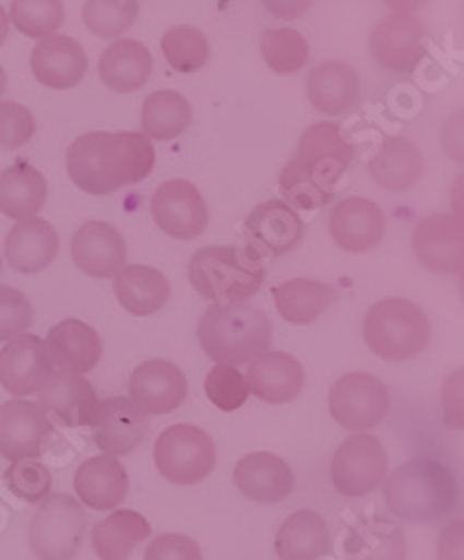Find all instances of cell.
<instances>
[{"label":"cell","instance_id":"6da1fadb","mask_svg":"<svg viewBox=\"0 0 464 560\" xmlns=\"http://www.w3.org/2000/svg\"><path fill=\"white\" fill-rule=\"evenodd\" d=\"M154 142L135 130H93L74 140L66 156L70 179L91 196H109L121 186L138 184L154 173Z\"/></svg>","mask_w":464,"mask_h":560},{"label":"cell","instance_id":"7a4b0ae2","mask_svg":"<svg viewBox=\"0 0 464 560\" xmlns=\"http://www.w3.org/2000/svg\"><path fill=\"white\" fill-rule=\"evenodd\" d=\"M356 156L340 124L323 121L305 130L295 156L278 175V186L293 210L316 212L337 194V184Z\"/></svg>","mask_w":464,"mask_h":560},{"label":"cell","instance_id":"3957f363","mask_svg":"<svg viewBox=\"0 0 464 560\" xmlns=\"http://www.w3.org/2000/svg\"><path fill=\"white\" fill-rule=\"evenodd\" d=\"M270 316L251 303L212 305L198 324L202 351L218 365L251 363L272 345Z\"/></svg>","mask_w":464,"mask_h":560},{"label":"cell","instance_id":"277c9868","mask_svg":"<svg viewBox=\"0 0 464 560\" xmlns=\"http://www.w3.org/2000/svg\"><path fill=\"white\" fill-rule=\"evenodd\" d=\"M385 505L397 518L432 524L449 516L457 505V481L439 460L416 458L388 477Z\"/></svg>","mask_w":464,"mask_h":560},{"label":"cell","instance_id":"5b68a950","mask_svg":"<svg viewBox=\"0 0 464 560\" xmlns=\"http://www.w3.org/2000/svg\"><path fill=\"white\" fill-rule=\"evenodd\" d=\"M189 279L204 301L245 303L263 287L265 264L249 247H202L191 256Z\"/></svg>","mask_w":464,"mask_h":560},{"label":"cell","instance_id":"8992f818","mask_svg":"<svg viewBox=\"0 0 464 560\" xmlns=\"http://www.w3.org/2000/svg\"><path fill=\"white\" fill-rule=\"evenodd\" d=\"M427 314L404 298H385L365 316V342L383 361H412L430 342Z\"/></svg>","mask_w":464,"mask_h":560},{"label":"cell","instance_id":"52a82bcc","mask_svg":"<svg viewBox=\"0 0 464 560\" xmlns=\"http://www.w3.org/2000/svg\"><path fill=\"white\" fill-rule=\"evenodd\" d=\"M86 533V512L68 493L47 495L31 521V547L37 560H72Z\"/></svg>","mask_w":464,"mask_h":560},{"label":"cell","instance_id":"ba28073f","mask_svg":"<svg viewBox=\"0 0 464 560\" xmlns=\"http://www.w3.org/2000/svg\"><path fill=\"white\" fill-rule=\"evenodd\" d=\"M156 470L179 487L207 479L216 465V446L210 433L193 423L165 428L154 446Z\"/></svg>","mask_w":464,"mask_h":560},{"label":"cell","instance_id":"9c48e42d","mask_svg":"<svg viewBox=\"0 0 464 560\" xmlns=\"http://www.w3.org/2000/svg\"><path fill=\"white\" fill-rule=\"evenodd\" d=\"M330 415L346 431L365 433L377 428L390 409L385 384L369 372H348L330 388Z\"/></svg>","mask_w":464,"mask_h":560},{"label":"cell","instance_id":"30bf717a","mask_svg":"<svg viewBox=\"0 0 464 560\" xmlns=\"http://www.w3.org/2000/svg\"><path fill=\"white\" fill-rule=\"evenodd\" d=\"M388 472V456L379 438L356 433L337 450L330 465L332 487L346 498H362L381 487Z\"/></svg>","mask_w":464,"mask_h":560},{"label":"cell","instance_id":"8fae6325","mask_svg":"<svg viewBox=\"0 0 464 560\" xmlns=\"http://www.w3.org/2000/svg\"><path fill=\"white\" fill-rule=\"evenodd\" d=\"M156 226L177 240H193L210 223V210L198 186L186 179L163 182L152 198Z\"/></svg>","mask_w":464,"mask_h":560},{"label":"cell","instance_id":"7c38bea8","mask_svg":"<svg viewBox=\"0 0 464 560\" xmlns=\"http://www.w3.org/2000/svg\"><path fill=\"white\" fill-rule=\"evenodd\" d=\"M51 435L53 425L37 402L16 398L0 405V456L3 458L12 463L40 458Z\"/></svg>","mask_w":464,"mask_h":560},{"label":"cell","instance_id":"4fadbf2b","mask_svg":"<svg viewBox=\"0 0 464 560\" xmlns=\"http://www.w3.org/2000/svg\"><path fill=\"white\" fill-rule=\"evenodd\" d=\"M245 237L249 249L263 260L284 256L302 242L305 223L284 200H267L247 217Z\"/></svg>","mask_w":464,"mask_h":560},{"label":"cell","instance_id":"5bb4252c","mask_svg":"<svg viewBox=\"0 0 464 560\" xmlns=\"http://www.w3.org/2000/svg\"><path fill=\"white\" fill-rule=\"evenodd\" d=\"M93 442L105 456H128L148 435V415L130 398H107L91 421Z\"/></svg>","mask_w":464,"mask_h":560},{"label":"cell","instance_id":"9a60e30c","mask_svg":"<svg viewBox=\"0 0 464 560\" xmlns=\"http://www.w3.org/2000/svg\"><path fill=\"white\" fill-rule=\"evenodd\" d=\"M51 363L45 351L43 338L22 332L0 349V386L10 396H33L51 377Z\"/></svg>","mask_w":464,"mask_h":560},{"label":"cell","instance_id":"2e32d148","mask_svg":"<svg viewBox=\"0 0 464 560\" xmlns=\"http://www.w3.org/2000/svg\"><path fill=\"white\" fill-rule=\"evenodd\" d=\"M130 400L146 415H170L189 396V382L181 368L170 361L152 359L140 363L128 382Z\"/></svg>","mask_w":464,"mask_h":560},{"label":"cell","instance_id":"e0dca14e","mask_svg":"<svg viewBox=\"0 0 464 560\" xmlns=\"http://www.w3.org/2000/svg\"><path fill=\"white\" fill-rule=\"evenodd\" d=\"M427 35L412 14H390L371 33L369 49L390 72H412L425 56Z\"/></svg>","mask_w":464,"mask_h":560},{"label":"cell","instance_id":"ac0fdd59","mask_svg":"<svg viewBox=\"0 0 464 560\" xmlns=\"http://www.w3.org/2000/svg\"><path fill=\"white\" fill-rule=\"evenodd\" d=\"M414 256L427 270L455 275L464 264L462 223L453 214H432L414 229Z\"/></svg>","mask_w":464,"mask_h":560},{"label":"cell","instance_id":"d6986e66","mask_svg":"<svg viewBox=\"0 0 464 560\" xmlns=\"http://www.w3.org/2000/svg\"><path fill=\"white\" fill-rule=\"evenodd\" d=\"M72 260L88 277H117L126 268L123 235L111 223L86 221L72 235Z\"/></svg>","mask_w":464,"mask_h":560},{"label":"cell","instance_id":"ffe728a7","mask_svg":"<svg viewBox=\"0 0 464 560\" xmlns=\"http://www.w3.org/2000/svg\"><path fill=\"white\" fill-rule=\"evenodd\" d=\"M33 78L56 91L78 86L88 70L84 47L68 35H49L31 54Z\"/></svg>","mask_w":464,"mask_h":560},{"label":"cell","instance_id":"44dd1931","mask_svg":"<svg viewBox=\"0 0 464 560\" xmlns=\"http://www.w3.org/2000/svg\"><path fill=\"white\" fill-rule=\"evenodd\" d=\"M37 405L59 423L68 428H82L91 425L100 400L86 377L53 370L47 384L40 388V402Z\"/></svg>","mask_w":464,"mask_h":560},{"label":"cell","instance_id":"7402d4cb","mask_svg":"<svg viewBox=\"0 0 464 560\" xmlns=\"http://www.w3.org/2000/svg\"><path fill=\"white\" fill-rule=\"evenodd\" d=\"M43 345L51 368L72 372V375H86L103 359V340L98 330L80 319L56 324Z\"/></svg>","mask_w":464,"mask_h":560},{"label":"cell","instance_id":"603a6c76","mask_svg":"<svg viewBox=\"0 0 464 560\" xmlns=\"http://www.w3.org/2000/svg\"><path fill=\"white\" fill-rule=\"evenodd\" d=\"M330 233L344 252L365 254L381 245L385 217L377 202L367 198H346L330 214Z\"/></svg>","mask_w":464,"mask_h":560},{"label":"cell","instance_id":"cb8c5ba5","mask_svg":"<svg viewBox=\"0 0 464 560\" xmlns=\"http://www.w3.org/2000/svg\"><path fill=\"white\" fill-rule=\"evenodd\" d=\"M249 390L270 405L295 400L305 388V368L286 351H263L249 363Z\"/></svg>","mask_w":464,"mask_h":560},{"label":"cell","instance_id":"d4e9b609","mask_svg":"<svg viewBox=\"0 0 464 560\" xmlns=\"http://www.w3.org/2000/svg\"><path fill=\"white\" fill-rule=\"evenodd\" d=\"M235 487L239 493L260 502V505H274L293 493L295 477L290 465L270 452H255L241 458L235 465Z\"/></svg>","mask_w":464,"mask_h":560},{"label":"cell","instance_id":"484cf974","mask_svg":"<svg viewBox=\"0 0 464 560\" xmlns=\"http://www.w3.org/2000/svg\"><path fill=\"white\" fill-rule=\"evenodd\" d=\"M74 491L88 510H117L128 495V472L115 456L86 458L74 475Z\"/></svg>","mask_w":464,"mask_h":560},{"label":"cell","instance_id":"4316f807","mask_svg":"<svg viewBox=\"0 0 464 560\" xmlns=\"http://www.w3.org/2000/svg\"><path fill=\"white\" fill-rule=\"evenodd\" d=\"M59 254V233L45 219H24L5 237V258L12 270L43 272Z\"/></svg>","mask_w":464,"mask_h":560},{"label":"cell","instance_id":"83f0119b","mask_svg":"<svg viewBox=\"0 0 464 560\" xmlns=\"http://www.w3.org/2000/svg\"><path fill=\"white\" fill-rule=\"evenodd\" d=\"M307 98L323 115H344L360 98L358 72L344 61H325L316 66L307 80Z\"/></svg>","mask_w":464,"mask_h":560},{"label":"cell","instance_id":"f1b7e54d","mask_svg":"<svg viewBox=\"0 0 464 560\" xmlns=\"http://www.w3.org/2000/svg\"><path fill=\"white\" fill-rule=\"evenodd\" d=\"M425 161L420 149L406 138H388L369 163V175L383 191H408L420 182Z\"/></svg>","mask_w":464,"mask_h":560},{"label":"cell","instance_id":"f546056e","mask_svg":"<svg viewBox=\"0 0 464 560\" xmlns=\"http://www.w3.org/2000/svg\"><path fill=\"white\" fill-rule=\"evenodd\" d=\"M154 61L148 49L138 40H117L111 43L100 56V80L107 89L117 93H133L142 89L152 78Z\"/></svg>","mask_w":464,"mask_h":560},{"label":"cell","instance_id":"4dcf8cb0","mask_svg":"<svg viewBox=\"0 0 464 560\" xmlns=\"http://www.w3.org/2000/svg\"><path fill=\"white\" fill-rule=\"evenodd\" d=\"M278 560H319L330 553V530L325 518L313 510L290 514L276 533Z\"/></svg>","mask_w":464,"mask_h":560},{"label":"cell","instance_id":"1f68e13d","mask_svg":"<svg viewBox=\"0 0 464 560\" xmlns=\"http://www.w3.org/2000/svg\"><path fill=\"white\" fill-rule=\"evenodd\" d=\"M47 202V179L35 165L16 161L0 173V214L24 221L33 219Z\"/></svg>","mask_w":464,"mask_h":560},{"label":"cell","instance_id":"d6a6232c","mask_svg":"<svg viewBox=\"0 0 464 560\" xmlns=\"http://www.w3.org/2000/svg\"><path fill=\"white\" fill-rule=\"evenodd\" d=\"M276 312L293 326H307L332 307L337 293L325 282L316 279H288V282L272 289Z\"/></svg>","mask_w":464,"mask_h":560},{"label":"cell","instance_id":"836d02e7","mask_svg":"<svg viewBox=\"0 0 464 560\" xmlns=\"http://www.w3.org/2000/svg\"><path fill=\"white\" fill-rule=\"evenodd\" d=\"M115 293L128 314L148 316L170 301V282L152 266H126L115 277Z\"/></svg>","mask_w":464,"mask_h":560},{"label":"cell","instance_id":"e575fe53","mask_svg":"<svg viewBox=\"0 0 464 560\" xmlns=\"http://www.w3.org/2000/svg\"><path fill=\"white\" fill-rule=\"evenodd\" d=\"M148 535H152V526L140 512L117 510L93 526L91 545L100 560H128Z\"/></svg>","mask_w":464,"mask_h":560},{"label":"cell","instance_id":"d590c367","mask_svg":"<svg viewBox=\"0 0 464 560\" xmlns=\"http://www.w3.org/2000/svg\"><path fill=\"white\" fill-rule=\"evenodd\" d=\"M193 121V107L181 93L163 89L148 93L142 105V128L148 140H175Z\"/></svg>","mask_w":464,"mask_h":560},{"label":"cell","instance_id":"8d00e7d4","mask_svg":"<svg viewBox=\"0 0 464 560\" xmlns=\"http://www.w3.org/2000/svg\"><path fill=\"white\" fill-rule=\"evenodd\" d=\"M346 560H406L404 533L393 524L353 528L344 542Z\"/></svg>","mask_w":464,"mask_h":560},{"label":"cell","instance_id":"74e56055","mask_svg":"<svg viewBox=\"0 0 464 560\" xmlns=\"http://www.w3.org/2000/svg\"><path fill=\"white\" fill-rule=\"evenodd\" d=\"M160 51L167 66L177 72L191 74L210 61V40L207 35L193 26H175L163 35Z\"/></svg>","mask_w":464,"mask_h":560},{"label":"cell","instance_id":"f35d334b","mask_svg":"<svg viewBox=\"0 0 464 560\" xmlns=\"http://www.w3.org/2000/svg\"><path fill=\"white\" fill-rule=\"evenodd\" d=\"M260 51L276 74H295L309 61V43L295 28H267L260 40Z\"/></svg>","mask_w":464,"mask_h":560},{"label":"cell","instance_id":"ab89813d","mask_svg":"<svg viewBox=\"0 0 464 560\" xmlns=\"http://www.w3.org/2000/svg\"><path fill=\"white\" fill-rule=\"evenodd\" d=\"M10 22L19 33L43 40L63 26V0H12Z\"/></svg>","mask_w":464,"mask_h":560},{"label":"cell","instance_id":"60d3db41","mask_svg":"<svg viewBox=\"0 0 464 560\" xmlns=\"http://www.w3.org/2000/svg\"><path fill=\"white\" fill-rule=\"evenodd\" d=\"M138 12V0H86L82 19L93 35L119 37L135 24Z\"/></svg>","mask_w":464,"mask_h":560},{"label":"cell","instance_id":"b9f144b4","mask_svg":"<svg viewBox=\"0 0 464 560\" xmlns=\"http://www.w3.org/2000/svg\"><path fill=\"white\" fill-rule=\"evenodd\" d=\"M204 394H207L210 402L216 405L221 412H235V409L245 407L251 390L247 377L237 368L214 365L207 372V380H204Z\"/></svg>","mask_w":464,"mask_h":560},{"label":"cell","instance_id":"7bdbcfd3","mask_svg":"<svg viewBox=\"0 0 464 560\" xmlns=\"http://www.w3.org/2000/svg\"><path fill=\"white\" fill-rule=\"evenodd\" d=\"M3 479L10 493L24 502H43L51 493V472L37 458L14 460Z\"/></svg>","mask_w":464,"mask_h":560},{"label":"cell","instance_id":"ee69618b","mask_svg":"<svg viewBox=\"0 0 464 560\" xmlns=\"http://www.w3.org/2000/svg\"><path fill=\"white\" fill-rule=\"evenodd\" d=\"M33 324V305L28 298L12 287L0 284V342H10L26 332Z\"/></svg>","mask_w":464,"mask_h":560},{"label":"cell","instance_id":"f6af8a7d","mask_svg":"<svg viewBox=\"0 0 464 560\" xmlns=\"http://www.w3.org/2000/svg\"><path fill=\"white\" fill-rule=\"evenodd\" d=\"M35 136V117L24 105L0 101V149L24 147Z\"/></svg>","mask_w":464,"mask_h":560},{"label":"cell","instance_id":"bcb514c9","mask_svg":"<svg viewBox=\"0 0 464 560\" xmlns=\"http://www.w3.org/2000/svg\"><path fill=\"white\" fill-rule=\"evenodd\" d=\"M144 560H202V551L193 537L167 533L146 547Z\"/></svg>","mask_w":464,"mask_h":560},{"label":"cell","instance_id":"7dc6e473","mask_svg":"<svg viewBox=\"0 0 464 560\" xmlns=\"http://www.w3.org/2000/svg\"><path fill=\"white\" fill-rule=\"evenodd\" d=\"M313 0H263V5L267 8L270 14L276 19H284V22H293V19L302 16Z\"/></svg>","mask_w":464,"mask_h":560},{"label":"cell","instance_id":"c3c4849f","mask_svg":"<svg viewBox=\"0 0 464 560\" xmlns=\"http://www.w3.org/2000/svg\"><path fill=\"white\" fill-rule=\"evenodd\" d=\"M383 5H388L395 14H412L427 5V0H383Z\"/></svg>","mask_w":464,"mask_h":560},{"label":"cell","instance_id":"681fc988","mask_svg":"<svg viewBox=\"0 0 464 560\" xmlns=\"http://www.w3.org/2000/svg\"><path fill=\"white\" fill-rule=\"evenodd\" d=\"M8 33H10V16L3 10V5H0V45L8 40Z\"/></svg>","mask_w":464,"mask_h":560},{"label":"cell","instance_id":"f907efd6","mask_svg":"<svg viewBox=\"0 0 464 560\" xmlns=\"http://www.w3.org/2000/svg\"><path fill=\"white\" fill-rule=\"evenodd\" d=\"M5 86H8V78H5V70H3V66H0V98H3Z\"/></svg>","mask_w":464,"mask_h":560},{"label":"cell","instance_id":"816d5d0a","mask_svg":"<svg viewBox=\"0 0 464 560\" xmlns=\"http://www.w3.org/2000/svg\"><path fill=\"white\" fill-rule=\"evenodd\" d=\"M0 270H3V260H0Z\"/></svg>","mask_w":464,"mask_h":560}]
</instances>
